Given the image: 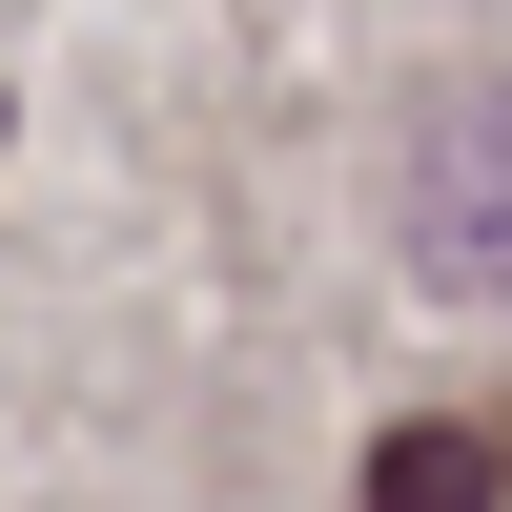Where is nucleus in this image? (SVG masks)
<instances>
[{"instance_id": "2", "label": "nucleus", "mask_w": 512, "mask_h": 512, "mask_svg": "<svg viewBox=\"0 0 512 512\" xmlns=\"http://www.w3.org/2000/svg\"><path fill=\"white\" fill-rule=\"evenodd\" d=\"M512 472H492V431H472V410H451V431H390V451H369V512H492Z\"/></svg>"}, {"instance_id": "1", "label": "nucleus", "mask_w": 512, "mask_h": 512, "mask_svg": "<svg viewBox=\"0 0 512 512\" xmlns=\"http://www.w3.org/2000/svg\"><path fill=\"white\" fill-rule=\"evenodd\" d=\"M410 267L472 287V308H512V82L431 103V144H410Z\"/></svg>"}]
</instances>
